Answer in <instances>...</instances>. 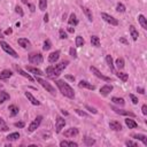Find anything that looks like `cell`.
<instances>
[{"label":"cell","mask_w":147,"mask_h":147,"mask_svg":"<svg viewBox=\"0 0 147 147\" xmlns=\"http://www.w3.org/2000/svg\"><path fill=\"white\" fill-rule=\"evenodd\" d=\"M68 64H69V61L68 60H63L60 63H56V64H53V65H48L46 68V70H45V72H46L45 75H47V77L51 78V79H56L61 75V72L67 68Z\"/></svg>","instance_id":"cell-1"},{"label":"cell","mask_w":147,"mask_h":147,"mask_svg":"<svg viewBox=\"0 0 147 147\" xmlns=\"http://www.w3.org/2000/svg\"><path fill=\"white\" fill-rule=\"evenodd\" d=\"M55 84H56V86L59 87V91H60L64 96H67V98H69V99H74V98H75V91H74V88H72L67 82H64V80H62V79H55Z\"/></svg>","instance_id":"cell-2"},{"label":"cell","mask_w":147,"mask_h":147,"mask_svg":"<svg viewBox=\"0 0 147 147\" xmlns=\"http://www.w3.org/2000/svg\"><path fill=\"white\" fill-rule=\"evenodd\" d=\"M28 60L31 64H41L42 61H44V57L41 55V53H38V52H33V53H30L29 56H28Z\"/></svg>","instance_id":"cell-3"},{"label":"cell","mask_w":147,"mask_h":147,"mask_svg":"<svg viewBox=\"0 0 147 147\" xmlns=\"http://www.w3.org/2000/svg\"><path fill=\"white\" fill-rule=\"evenodd\" d=\"M36 79H37V83H39L47 92H49L52 95H55L56 94V92H55V88L48 83V82H46L45 79H42V78H40V77H36Z\"/></svg>","instance_id":"cell-4"},{"label":"cell","mask_w":147,"mask_h":147,"mask_svg":"<svg viewBox=\"0 0 147 147\" xmlns=\"http://www.w3.org/2000/svg\"><path fill=\"white\" fill-rule=\"evenodd\" d=\"M41 121H42V116L41 115H39V116H37L31 123H30V125L28 126V129H26V131L29 132V133H31V132H33V131H36L38 127H39V125L41 124Z\"/></svg>","instance_id":"cell-5"},{"label":"cell","mask_w":147,"mask_h":147,"mask_svg":"<svg viewBox=\"0 0 147 147\" xmlns=\"http://www.w3.org/2000/svg\"><path fill=\"white\" fill-rule=\"evenodd\" d=\"M0 46H1V48H2L7 54L11 55V56H13V57H15V59H18V54L16 53V51H15V49H13V48L9 46V44H7L6 41L1 40V41H0Z\"/></svg>","instance_id":"cell-6"},{"label":"cell","mask_w":147,"mask_h":147,"mask_svg":"<svg viewBox=\"0 0 147 147\" xmlns=\"http://www.w3.org/2000/svg\"><path fill=\"white\" fill-rule=\"evenodd\" d=\"M101 18H102L105 22H107L108 24L113 25V26L118 25V21H117V18H115L114 16H111V15H109V14H107V13H101Z\"/></svg>","instance_id":"cell-7"},{"label":"cell","mask_w":147,"mask_h":147,"mask_svg":"<svg viewBox=\"0 0 147 147\" xmlns=\"http://www.w3.org/2000/svg\"><path fill=\"white\" fill-rule=\"evenodd\" d=\"M90 70H91V72L95 76V77H98V78H100L101 80H103V82H110L111 79H110V77H108V76H105L103 74H101L95 67H93V65H91L90 67Z\"/></svg>","instance_id":"cell-8"},{"label":"cell","mask_w":147,"mask_h":147,"mask_svg":"<svg viewBox=\"0 0 147 147\" xmlns=\"http://www.w3.org/2000/svg\"><path fill=\"white\" fill-rule=\"evenodd\" d=\"M64 125H65V119L63 118V117H61V116H56V119H55V132L56 133H60L61 132V130L64 127Z\"/></svg>","instance_id":"cell-9"},{"label":"cell","mask_w":147,"mask_h":147,"mask_svg":"<svg viewBox=\"0 0 147 147\" xmlns=\"http://www.w3.org/2000/svg\"><path fill=\"white\" fill-rule=\"evenodd\" d=\"M78 133H79V130L77 127H70L63 132V136L67 138H71V137H76Z\"/></svg>","instance_id":"cell-10"},{"label":"cell","mask_w":147,"mask_h":147,"mask_svg":"<svg viewBox=\"0 0 147 147\" xmlns=\"http://www.w3.org/2000/svg\"><path fill=\"white\" fill-rule=\"evenodd\" d=\"M14 69H15V70H16V71H17L20 75H21V76H23L24 78H26L28 80H30V82H33V78L31 77V75H30V74H28V72H25L24 70H22V69H21V68H20L17 64H14Z\"/></svg>","instance_id":"cell-11"},{"label":"cell","mask_w":147,"mask_h":147,"mask_svg":"<svg viewBox=\"0 0 147 147\" xmlns=\"http://www.w3.org/2000/svg\"><path fill=\"white\" fill-rule=\"evenodd\" d=\"M78 86L80 88H87V90H91V91H94L95 90V85H93V84H91V83H88L86 80H80L78 83Z\"/></svg>","instance_id":"cell-12"},{"label":"cell","mask_w":147,"mask_h":147,"mask_svg":"<svg viewBox=\"0 0 147 147\" xmlns=\"http://www.w3.org/2000/svg\"><path fill=\"white\" fill-rule=\"evenodd\" d=\"M111 91H113V85L106 84V85H103V86L100 88V94L103 95V96H107Z\"/></svg>","instance_id":"cell-13"},{"label":"cell","mask_w":147,"mask_h":147,"mask_svg":"<svg viewBox=\"0 0 147 147\" xmlns=\"http://www.w3.org/2000/svg\"><path fill=\"white\" fill-rule=\"evenodd\" d=\"M111 109H113L116 114H119V115H126V116H131V117H134V116H136L133 113H131V111H129V110L119 109V108H116V107H114V106H111Z\"/></svg>","instance_id":"cell-14"},{"label":"cell","mask_w":147,"mask_h":147,"mask_svg":"<svg viewBox=\"0 0 147 147\" xmlns=\"http://www.w3.org/2000/svg\"><path fill=\"white\" fill-rule=\"evenodd\" d=\"M17 42H18V45H20L22 48H24V49H28V48L31 47V42H30V40H28L26 38H18Z\"/></svg>","instance_id":"cell-15"},{"label":"cell","mask_w":147,"mask_h":147,"mask_svg":"<svg viewBox=\"0 0 147 147\" xmlns=\"http://www.w3.org/2000/svg\"><path fill=\"white\" fill-rule=\"evenodd\" d=\"M60 54H61V52H60V51H55V52H52V53L48 55V62H49V63H55V62L59 60V57H60Z\"/></svg>","instance_id":"cell-16"},{"label":"cell","mask_w":147,"mask_h":147,"mask_svg":"<svg viewBox=\"0 0 147 147\" xmlns=\"http://www.w3.org/2000/svg\"><path fill=\"white\" fill-rule=\"evenodd\" d=\"M68 24H69L70 26H76V25L78 24V18H77V16H76V14H75V13H71V14L69 15Z\"/></svg>","instance_id":"cell-17"},{"label":"cell","mask_w":147,"mask_h":147,"mask_svg":"<svg viewBox=\"0 0 147 147\" xmlns=\"http://www.w3.org/2000/svg\"><path fill=\"white\" fill-rule=\"evenodd\" d=\"M11 76H13L11 70H9V69H5V70H2V71L0 72V80L8 79V78H10Z\"/></svg>","instance_id":"cell-18"},{"label":"cell","mask_w":147,"mask_h":147,"mask_svg":"<svg viewBox=\"0 0 147 147\" xmlns=\"http://www.w3.org/2000/svg\"><path fill=\"white\" fill-rule=\"evenodd\" d=\"M26 70H28L29 72L36 75V76H44V75H45L40 69H38V68H33V67H30V65H26Z\"/></svg>","instance_id":"cell-19"},{"label":"cell","mask_w":147,"mask_h":147,"mask_svg":"<svg viewBox=\"0 0 147 147\" xmlns=\"http://www.w3.org/2000/svg\"><path fill=\"white\" fill-rule=\"evenodd\" d=\"M129 30H130V34H131L133 41H137V40H138V37H139V32H138V30L134 28V25H130Z\"/></svg>","instance_id":"cell-20"},{"label":"cell","mask_w":147,"mask_h":147,"mask_svg":"<svg viewBox=\"0 0 147 147\" xmlns=\"http://www.w3.org/2000/svg\"><path fill=\"white\" fill-rule=\"evenodd\" d=\"M24 94H25V96L28 98V100H29L33 106H39V105H40V101H38V100H37V99H36V98H34L30 92H25Z\"/></svg>","instance_id":"cell-21"},{"label":"cell","mask_w":147,"mask_h":147,"mask_svg":"<svg viewBox=\"0 0 147 147\" xmlns=\"http://www.w3.org/2000/svg\"><path fill=\"white\" fill-rule=\"evenodd\" d=\"M109 127L111 130H114V131H121L122 130V124L119 122H117V121H111L109 123Z\"/></svg>","instance_id":"cell-22"},{"label":"cell","mask_w":147,"mask_h":147,"mask_svg":"<svg viewBox=\"0 0 147 147\" xmlns=\"http://www.w3.org/2000/svg\"><path fill=\"white\" fill-rule=\"evenodd\" d=\"M8 110H9V115H10L11 117H15L16 115H18V111H20L18 107L15 106V105H10V106L8 107Z\"/></svg>","instance_id":"cell-23"},{"label":"cell","mask_w":147,"mask_h":147,"mask_svg":"<svg viewBox=\"0 0 147 147\" xmlns=\"http://www.w3.org/2000/svg\"><path fill=\"white\" fill-rule=\"evenodd\" d=\"M124 122H125V124L127 125V127H129V129H136V127L138 126L137 122H136L134 119H132V118H129V117H126V118L124 119Z\"/></svg>","instance_id":"cell-24"},{"label":"cell","mask_w":147,"mask_h":147,"mask_svg":"<svg viewBox=\"0 0 147 147\" xmlns=\"http://www.w3.org/2000/svg\"><path fill=\"white\" fill-rule=\"evenodd\" d=\"M106 62H107V64H108V67L110 68V70H111V72H113V74H115L116 71H115V67H114V62H113V59H111V55H109V54H107V55H106Z\"/></svg>","instance_id":"cell-25"},{"label":"cell","mask_w":147,"mask_h":147,"mask_svg":"<svg viewBox=\"0 0 147 147\" xmlns=\"http://www.w3.org/2000/svg\"><path fill=\"white\" fill-rule=\"evenodd\" d=\"M132 138H133V139H137V140H140L145 146H147V137H146L145 134H140V133H138V134H132Z\"/></svg>","instance_id":"cell-26"},{"label":"cell","mask_w":147,"mask_h":147,"mask_svg":"<svg viewBox=\"0 0 147 147\" xmlns=\"http://www.w3.org/2000/svg\"><path fill=\"white\" fill-rule=\"evenodd\" d=\"M82 9H83V11H84L85 16L87 17V20H88L90 22H92V21H93V15H92L91 9H90V8H87V7H85V6H82Z\"/></svg>","instance_id":"cell-27"},{"label":"cell","mask_w":147,"mask_h":147,"mask_svg":"<svg viewBox=\"0 0 147 147\" xmlns=\"http://www.w3.org/2000/svg\"><path fill=\"white\" fill-rule=\"evenodd\" d=\"M138 21H139L141 28H142L144 30H147V18H146L142 14H140V15L138 16Z\"/></svg>","instance_id":"cell-28"},{"label":"cell","mask_w":147,"mask_h":147,"mask_svg":"<svg viewBox=\"0 0 147 147\" xmlns=\"http://www.w3.org/2000/svg\"><path fill=\"white\" fill-rule=\"evenodd\" d=\"M91 44H92V46H94V47H100V46H101L100 38H99L98 36H91Z\"/></svg>","instance_id":"cell-29"},{"label":"cell","mask_w":147,"mask_h":147,"mask_svg":"<svg viewBox=\"0 0 147 147\" xmlns=\"http://www.w3.org/2000/svg\"><path fill=\"white\" fill-rule=\"evenodd\" d=\"M115 75H116V76H117V77H118V78H119L122 82H124V83H125V82L129 79V74L121 72V71H116V72H115Z\"/></svg>","instance_id":"cell-30"},{"label":"cell","mask_w":147,"mask_h":147,"mask_svg":"<svg viewBox=\"0 0 147 147\" xmlns=\"http://www.w3.org/2000/svg\"><path fill=\"white\" fill-rule=\"evenodd\" d=\"M111 101H113L115 105H118V106H121V107H123V106L125 105V101H124V99H123V98L113 96V98H111Z\"/></svg>","instance_id":"cell-31"},{"label":"cell","mask_w":147,"mask_h":147,"mask_svg":"<svg viewBox=\"0 0 147 147\" xmlns=\"http://www.w3.org/2000/svg\"><path fill=\"white\" fill-rule=\"evenodd\" d=\"M20 138V133L18 132H13V133H10V134H8L7 137H6V139L8 140V141H15V140H17Z\"/></svg>","instance_id":"cell-32"},{"label":"cell","mask_w":147,"mask_h":147,"mask_svg":"<svg viewBox=\"0 0 147 147\" xmlns=\"http://www.w3.org/2000/svg\"><path fill=\"white\" fill-rule=\"evenodd\" d=\"M9 94L6 91H0V103H3L5 101L9 100Z\"/></svg>","instance_id":"cell-33"},{"label":"cell","mask_w":147,"mask_h":147,"mask_svg":"<svg viewBox=\"0 0 147 147\" xmlns=\"http://www.w3.org/2000/svg\"><path fill=\"white\" fill-rule=\"evenodd\" d=\"M115 64H116V67H117V69H118V70H122V69L124 68V65H125L124 59H123V57H118V59L116 60Z\"/></svg>","instance_id":"cell-34"},{"label":"cell","mask_w":147,"mask_h":147,"mask_svg":"<svg viewBox=\"0 0 147 147\" xmlns=\"http://www.w3.org/2000/svg\"><path fill=\"white\" fill-rule=\"evenodd\" d=\"M60 146L61 147H68V146H74V147H77L78 144L75 142V141H67V140H63L60 142Z\"/></svg>","instance_id":"cell-35"},{"label":"cell","mask_w":147,"mask_h":147,"mask_svg":"<svg viewBox=\"0 0 147 147\" xmlns=\"http://www.w3.org/2000/svg\"><path fill=\"white\" fill-rule=\"evenodd\" d=\"M83 142H84V145H86V146H92V145L95 144V140L92 139V138H90V137H84Z\"/></svg>","instance_id":"cell-36"},{"label":"cell","mask_w":147,"mask_h":147,"mask_svg":"<svg viewBox=\"0 0 147 147\" xmlns=\"http://www.w3.org/2000/svg\"><path fill=\"white\" fill-rule=\"evenodd\" d=\"M84 44H85L84 38L82 36H77L76 37V46L77 47H82V46H84Z\"/></svg>","instance_id":"cell-37"},{"label":"cell","mask_w":147,"mask_h":147,"mask_svg":"<svg viewBox=\"0 0 147 147\" xmlns=\"http://www.w3.org/2000/svg\"><path fill=\"white\" fill-rule=\"evenodd\" d=\"M51 47H52V42H51V40H49V39H46V40L44 41L42 51H49V49H51Z\"/></svg>","instance_id":"cell-38"},{"label":"cell","mask_w":147,"mask_h":147,"mask_svg":"<svg viewBox=\"0 0 147 147\" xmlns=\"http://www.w3.org/2000/svg\"><path fill=\"white\" fill-rule=\"evenodd\" d=\"M126 10V8H125V6L122 3V2H118L117 5H116V11H118V13H124Z\"/></svg>","instance_id":"cell-39"},{"label":"cell","mask_w":147,"mask_h":147,"mask_svg":"<svg viewBox=\"0 0 147 147\" xmlns=\"http://www.w3.org/2000/svg\"><path fill=\"white\" fill-rule=\"evenodd\" d=\"M47 8V0H39V9L45 11Z\"/></svg>","instance_id":"cell-40"},{"label":"cell","mask_w":147,"mask_h":147,"mask_svg":"<svg viewBox=\"0 0 147 147\" xmlns=\"http://www.w3.org/2000/svg\"><path fill=\"white\" fill-rule=\"evenodd\" d=\"M0 130L1 131H8L9 130V127L7 126V124H6V122L0 117Z\"/></svg>","instance_id":"cell-41"},{"label":"cell","mask_w":147,"mask_h":147,"mask_svg":"<svg viewBox=\"0 0 147 147\" xmlns=\"http://www.w3.org/2000/svg\"><path fill=\"white\" fill-rule=\"evenodd\" d=\"M59 36H60V39H67L68 38V34H67V32L63 29L59 30Z\"/></svg>","instance_id":"cell-42"},{"label":"cell","mask_w":147,"mask_h":147,"mask_svg":"<svg viewBox=\"0 0 147 147\" xmlns=\"http://www.w3.org/2000/svg\"><path fill=\"white\" fill-rule=\"evenodd\" d=\"M15 11H16L21 17H22V16H24V11H23V9H22V7H21V6H18V5H17V6H15Z\"/></svg>","instance_id":"cell-43"},{"label":"cell","mask_w":147,"mask_h":147,"mask_svg":"<svg viewBox=\"0 0 147 147\" xmlns=\"http://www.w3.org/2000/svg\"><path fill=\"white\" fill-rule=\"evenodd\" d=\"M129 96H130V99H131V101H132V103H133V105H137V103L139 102L138 98H137V96H136L134 94H130Z\"/></svg>","instance_id":"cell-44"},{"label":"cell","mask_w":147,"mask_h":147,"mask_svg":"<svg viewBox=\"0 0 147 147\" xmlns=\"http://www.w3.org/2000/svg\"><path fill=\"white\" fill-rule=\"evenodd\" d=\"M69 53H70V55H71L74 59H76V57H77V52H76V49H75L74 47H70Z\"/></svg>","instance_id":"cell-45"},{"label":"cell","mask_w":147,"mask_h":147,"mask_svg":"<svg viewBox=\"0 0 147 147\" xmlns=\"http://www.w3.org/2000/svg\"><path fill=\"white\" fill-rule=\"evenodd\" d=\"M125 145H126V146H132V147H137V146H138V144L134 142V141H132V140H126V141H125Z\"/></svg>","instance_id":"cell-46"},{"label":"cell","mask_w":147,"mask_h":147,"mask_svg":"<svg viewBox=\"0 0 147 147\" xmlns=\"http://www.w3.org/2000/svg\"><path fill=\"white\" fill-rule=\"evenodd\" d=\"M14 126H15V127L23 129V127L25 126V124H24V122H16V123H14Z\"/></svg>","instance_id":"cell-47"},{"label":"cell","mask_w":147,"mask_h":147,"mask_svg":"<svg viewBox=\"0 0 147 147\" xmlns=\"http://www.w3.org/2000/svg\"><path fill=\"white\" fill-rule=\"evenodd\" d=\"M75 111H76V113H77L79 116H83V117H87V116H88V115H87L85 111H82V110H79V109H75Z\"/></svg>","instance_id":"cell-48"},{"label":"cell","mask_w":147,"mask_h":147,"mask_svg":"<svg viewBox=\"0 0 147 147\" xmlns=\"http://www.w3.org/2000/svg\"><path fill=\"white\" fill-rule=\"evenodd\" d=\"M26 6H28V7L30 8V11H32V13H33V11L36 10V7H34V5H32V3L28 2V5H26Z\"/></svg>","instance_id":"cell-49"},{"label":"cell","mask_w":147,"mask_h":147,"mask_svg":"<svg viewBox=\"0 0 147 147\" xmlns=\"http://www.w3.org/2000/svg\"><path fill=\"white\" fill-rule=\"evenodd\" d=\"M141 111H142L144 115H147V106H146V105H142V107H141Z\"/></svg>","instance_id":"cell-50"},{"label":"cell","mask_w":147,"mask_h":147,"mask_svg":"<svg viewBox=\"0 0 147 147\" xmlns=\"http://www.w3.org/2000/svg\"><path fill=\"white\" fill-rule=\"evenodd\" d=\"M137 92L140 94H145V88L144 87H137Z\"/></svg>","instance_id":"cell-51"},{"label":"cell","mask_w":147,"mask_h":147,"mask_svg":"<svg viewBox=\"0 0 147 147\" xmlns=\"http://www.w3.org/2000/svg\"><path fill=\"white\" fill-rule=\"evenodd\" d=\"M86 109H88V111H91V113H93V114H96V113H98V111H96V109L91 108L90 106H86Z\"/></svg>","instance_id":"cell-52"},{"label":"cell","mask_w":147,"mask_h":147,"mask_svg":"<svg viewBox=\"0 0 147 147\" xmlns=\"http://www.w3.org/2000/svg\"><path fill=\"white\" fill-rule=\"evenodd\" d=\"M67 30H68V32H70V33H74V32H75V29H74L72 26H70V25L67 28Z\"/></svg>","instance_id":"cell-53"},{"label":"cell","mask_w":147,"mask_h":147,"mask_svg":"<svg viewBox=\"0 0 147 147\" xmlns=\"http://www.w3.org/2000/svg\"><path fill=\"white\" fill-rule=\"evenodd\" d=\"M11 33H13V30H11L10 28H9V29H7V30L3 32V34H11Z\"/></svg>","instance_id":"cell-54"},{"label":"cell","mask_w":147,"mask_h":147,"mask_svg":"<svg viewBox=\"0 0 147 147\" xmlns=\"http://www.w3.org/2000/svg\"><path fill=\"white\" fill-rule=\"evenodd\" d=\"M119 41H121V42H123V44H125V45H127V44H129V42H127V40H126L125 38H123V37H122V38H119Z\"/></svg>","instance_id":"cell-55"},{"label":"cell","mask_w":147,"mask_h":147,"mask_svg":"<svg viewBox=\"0 0 147 147\" xmlns=\"http://www.w3.org/2000/svg\"><path fill=\"white\" fill-rule=\"evenodd\" d=\"M65 78L69 79V80H72V82L75 80V77L74 76H70V75H65Z\"/></svg>","instance_id":"cell-56"},{"label":"cell","mask_w":147,"mask_h":147,"mask_svg":"<svg viewBox=\"0 0 147 147\" xmlns=\"http://www.w3.org/2000/svg\"><path fill=\"white\" fill-rule=\"evenodd\" d=\"M44 21H45V22H46V23H47V22H48V14H47V13H46V14H45V15H44Z\"/></svg>","instance_id":"cell-57"},{"label":"cell","mask_w":147,"mask_h":147,"mask_svg":"<svg viewBox=\"0 0 147 147\" xmlns=\"http://www.w3.org/2000/svg\"><path fill=\"white\" fill-rule=\"evenodd\" d=\"M61 113H62V114H63V115H65V116H68V115H69V114H68V113H67V111H64V110H63V109H61Z\"/></svg>","instance_id":"cell-58"},{"label":"cell","mask_w":147,"mask_h":147,"mask_svg":"<svg viewBox=\"0 0 147 147\" xmlns=\"http://www.w3.org/2000/svg\"><path fill=\"white\" fill-rule=\"evenodd\" d=\"M22 2H23L24 5H28V1H26V0H22Z\"/></svg>","instance_id":"cell-59"},{"label":"cell","mask_w":147,"mask_h":147,"mask_svg":"<svg viewBox=\"0 0 147 147\" xmlns=\"http://www.w3.org/2000/svg\"><path fill=\"white\" fill-rule=\"evenodd\" d=\"M0 38H3V33L1 32V30H0Z\"/></svg>","instance_id":"cell-60"}]
</instances>
